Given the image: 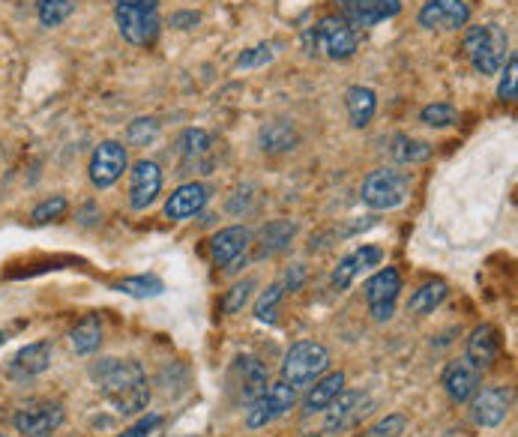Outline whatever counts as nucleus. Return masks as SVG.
Instances as JSON below:
<instances>
[{
	"instance_id": "1",
	"label": "nucleus",
	"mask_w": 518,
	"mask_h": 437,
	"mask_svg": "<svg viewBox=\"0 0 518 437\" xmlns=\"http://www.w3.org/2000/svg\"><path fill=\"white\" fill-rule=\"evenodd\" d=\"M90 378L102 390V396L117 408L120 417H138L150 405V384L144 369L135 360H99L90 369Z\"/></svg>"
},
{
	"instance_id": "2",
	"label": "nucleus",
	"mask_w": 518,
	"mask_h": 437,
	"mask_svg": "<svg viewBox=\"0 0 518 437\" xmlns=\"http://www.w3.org/2000/svg\"><path fill=\"white\" fill-rule=\"evenodd\" d=\"M303 48L309 57L348 60L357 51V30L342 15H324L303 33Z\"/></svg>"
},
{
	"instance_id": "3",
	"label": "nucleus",
	"mask_w": 518,
	"mask_h": 437,
	"mask_svg": "<svg viewBox=\"0 0 518 437\" xmlns=\"http://www.w3.org/2000/svg\"><path fill=\"white\" fill-rule=\"evenodd\" d=\"M465 54L474 63L477 72L483 75H495L504 69V63L510 60V39L504 33V27L498 24H477L468 27L465 33Z\"/></svg>"
},
{
	"instance_id": "4",
	"label": "nucleus",
	"mask_w": 518,
	"mask_h": 437,
	"mask_svg": "<svg viewBox=\"0 0 518 437\" xmlns=\"http://www.w3.org/2000/svg\"><path fill=\"white\" fill-rule=\"evenodd\" d=\"M327 369H330V351L321 342H297L282 360V381L297 390L318 381Z\"/></svg>"
},
{
	"instance_id": "5",
	"label": "nucleus",
	"mask_w": 518,
	"mask_h": 437,
	"mask_svg": "<svg viewBox=\"0 0 518 437\" xmlns=\"http://www.w3.org/2000/svg\"><path fill=\"white\" fill-rule=\"evenodd\" d=\"M120 36L132 45H153L159 36V3H114Z\"/></svg>"
},
{
	"instance_id": "6",
	"label": "nucleus",
	"mask_w": 518,
	"mask_h": 437,
	"mask_svg": "<svg viewBox=\"0 0 518 437\" xmlns=\"http://www.w3.org/2000/svg\"><path fill=\"white\" fill-rule=\"evenodd\" d=\"M408 192H411L408 174H402L396 168H381V171H372L363 180L360 198L372 210H396L399 204H405Z\"/></svg>"
},
{
	"instance_id": "7",
	"label": "nucleus",
	"mask_w": 518,
	"mask_h": 437,
	"mask_svg": "<svg viewBox=\"0 0 518 437\" xmlns=\"http://www.w3.org/2000/svg\"><path fill=\"white\" fill-rule=\"evenodd\" d=\"M294 405H297V390L291 384H285V381L267 384V390L249 405L246 426L249 429H267L270 423H276L279 417H285Z\"/></svg>"
},
{
	"instance_id": "8",
	"label": "nucleus",
	"mask_w": 518,
	"mask_h": 437,
	"mask_svg": "<svg viewBox=\"0 0 518 437\" xmlns=\"http://www.w3.org/2000/svg\"><path fill=\"white\" fill-rule=\"evenodd\" d=\"M63 405L51 399H33L15 411V429L27 437H51L63 426Z\"/></svg>"
},
{
	"instance_id": "9",
	"label": "nucleus",
	"mask_w": 518,
	"mask_h": 437,
	"mask_svg": "<svg viewBox=\"0 0 518 437\" xmlns=\"http://www.w3.org/2000/svg\"><path fill=\"white\" fill-rule=\"evenodd\" d=\"M402 291V276L396 267H384L378 270L369 282H366V303L375 321H390L396 312V300Z\"/></svg>"
},
{
	"instance_id": "10",
	"label": "nucleus",
	"mask_w": 518,
	"mask_h": 437,
	"mask_svg": "<svg viewBox=\"0 0 518 437\" xmlns=\"http://www.w3.org/2000/svg\"><path fill=\"white\" fill-rule=\"evenodd\" d=\"M126 165H129L126 147H123L120 141H102V144L93 150V156H90V168H87L90 183H93L96 189H108V186H114V183L123 177Z\"/></svg>"
},
{
	"instance_id": "11",
	"label": "nucleus",
	"mask_w": 518,
	"mask_h": 437,
	"mask_svg": "<svg viewBox=\"0 0 518 437\" xmlns=\"http://www.w3.org/2000/svg\"><path fill=\"white\" fill-rule=\"evenodd\" d=\"M267 384H270V375H267V366L258 357H237L234 360L231 375H228V387L237 396V402L252 405L267 390Z\"/></svg>"
},
{
	"instance_id": "12",
	"label": "nucleus",
	"mask_w": 518,
	"mask_h": 437,
	"mask_svg": "<svg viewBox=\"0 0 518 437\" xmlns=\"http://www.w3.org/2000/svg\"><path fill=\"white\" fill-rule=\"evenodd\" d=\"M513 411V390L510 387H480L471 399V417L483 429L501 426Z\"/></svg>"
},
{
	"instance_id": "13",
	"label": "nucleus",
	"mask_w": 518,
	"mask_h": 437,
	"mask_svg": "<svg viewBox=\"0 0 518 437\" xmlns=\"http://www.w3.org/2000/svg\"><path fill=\"white\" fill-rule=\"evenodd\" d=\"M372 408V399L366 393H354V390H342L330 405H327V420H324V432L336 435V432H345L351 426H357Z\"/></svg>"
},
{
	"instance_id": "14",
	"label": "nucleus",
	"mask_w": 518,
	"mask_h": 437,
	"mask_svg": "<svg viewBox=\"0 0 518 437\" xmlns=\"http://www.w3.org/2000/svg\"><path fill=\"white\" fill-rule=\"evenodd\" d=\"M162 192V168L153 159H138L129 174V207L147 210Z\"/></svg>"
},
{
	"instance_id": "15",
	"label": "nucleus",
	"mask_w": 518,
	"mask_h": 437,
	"mask_svg": "<svg viewBox=\"0 0 518 437\" xmlns=\"http://www.w3.org/2000/svg\"><path fill=\"white\" fill-rule=\"evenodd\" d=\"M339 6H342V18L354 30H366L375 27L378 21L396 18L402 9L399 0H339Z\"/></svg>"
},
{
	"instance_id": "16",
	"label": "nucleus",
	"mask_w": 518,
	"mask_h": 437,
	"mask_svg": "<svg viewBox=\"0 0 518 437\" xmlns=\"http://www.w3.org/2000/svg\"><path fill=\"white\" fill-rule=\"evenodd\" d=\"M480 381H483V372H480L468 357L453 360V363L444 369V378H441L447 396H450L453 402H459V405L474 399V393L480 390Z\"/></svg>"
},
{
	"instance_id": "17",
	"label": "nucleus",
	"mask_w": 518,
	"mask_h": 437,
	"mask_svg": "<svg viewBox=\"0 0 518 437\" xmlns=\"http://www.w3.org/2000/svg\"><path fill=\"white\" fill-rule=\"evenodd\" d=\"M471 18V6L465 0H429L420 9V24L429 30H459Z\"/></svg>"
},
{
	"instance_id": "18",
	"label": "nucleus",
	"mask_w": 518,
	"mask_h": 437,
	"mask_svg": "<svg viewBox=\"0 0 518 437\" xmlns=\"http://www.w3.org/2000/svg\"><path fill=\"white\" fill-rule=\"evenodd\" d=\"M207 198H210L207 186L198 183V180H189V183L177 186V189L168 195V201H165V216H168L171 222H186V219H192V216H198V213L204 210Z\"/></svg>"
},
{
	"instance_id": "19",
	"label": "nucleus",
	"mask_w": 518,
	"mask_h": 437,
	"mask_svg": "<svg viewBox=\"0 0 518 437\" xmlns=\"http://www.w3.org/2000/svg\"><path fill=\"white\" fill-rule=\"evenodd\" d=\"M252 246V231L243 228V225H231V228H222L213 240H210V255L219 267H228L234 264L240 255H246V249Z\"/></svg>"
},
{
	"instance_id": "20",
	"label": "nucleus",
	"mask_w": 518,
	"mask_h": 437,
	"mask_svg": "<svg viewBox=\"0 0 518 437\" xmlns=\"http://www.w3.org/2000/svg\"><path fill=\"white\" fill-rule=\"evenodd\" d=\"M384 261V252L378 249V246H360V249H354L351 255H345L342 261H339V267L333 270V288L336 291H345L360 273H366L369 267H378Z\"/></svg>"
},
{
	"instance_id": "21",
	"label": "nucleus",
	"mask_w": 518,
	"mask_h": 437,
	"mask_svg": "<svg viewBox=\"0 0 518 437\" xmlns=\"http://www.w3.org/2000/svg\"><path fill=\"white\" fill-rule=\"evenodd\" d=\"M465 357H468V360H471V363H474L480 372L492 369V366L498 363V357H501V333H498L492 324L477 327V330L468 336Z\"/></svg>"
},
{
	"instance_id": "22",
	"label": "nucleus",
	"mask_w": 518,
	"mask_h": 437,
	"mask_svg": "<svg viewBox=\"0 0 518 437\" xmlns=\"http://www.w3.org/2000/svg\"><path fill=\"white\" fill-rule=\"evenodd\" d=\"M48 366H51V342H33V345L21 348V351L12 357L9 375H12L15 381H27V378L42 375Z\"/></svg>"
},
{
	"instance_id": "23",
	"label": "nucleus",
	"mask_w": 518,
	"mask_h": 437,
	"mask_svg": "<svg viewBox=\"0 0 518 437\" xmlns=\"http://www.w3.org/2000/svg\"><path fill=\"white\" fill-rule=\"evenodd\" d=\"M180 147V156H183V168H210V147H213V138L210 132L204 129H186L177 141Z\"/></svg>"
},
{
	"instance_id": "24",
	"label": "nucleus",
	"mask_w": 518,
	"mask_h": 437,
	"mask_svg": "<svg viewBox=\"0 0 518 437\" xmlns=\"http://www.w3.org/2000/svg\"><path fill=\"white\" fill-rule=\"evenodd\" d=\"M345 390V375L342 372H330V375H321L318 381H315V387L306 393V399H303V414H324L327 411V405L339 396Z\"/></svg>"
},
{
	"instance_id": "25",
	"label": "nucleus",
	"mask_w": 518,
	"mask_h": 437,
	"mask_svg": "<svg viewBox=\"0 0 518 437\" xmlns=\"http://www.w3.org/2000/svg\"><path fill=\"white\" fill-rule=\"evenodd\" d=\"M345 108H348L351 126L366 129V126L375 120V111H378V96H375V90H372V87L357 84V87H351V90L345 93Z\"/></svg>"
},
{
	"instance_id": "26",
	"label": "nucleus",
	"mask_w": 518,
	"mask_h": 437,
	"mask_svg": "<svg viewBox=\"0 0 518 437\" xmlns=\"http://www.w3.org/2000/svg\"><path fill=\"white\" fill-rule=\"evenodd\" d=\"M294 234H297V225L288 222V219L267 222L258 234V258H273L279 252H285L288 243L294 240Z\"/></svg>"
},
{
	"instance_id": "27",
	"label": "nucleus",
	"mask_w": 518,
	"mask_h": 437,
	"mask_svg": "<svg viewBox=\"0 0 518 437\" xmlns=\"http://www.w3.org/2000/svg\"><path fill=\"white\" fill-rule=\"evenodd\" d=\"M102 336H105V330H102V321H99V315H84L75 327H72V333H69V342H72V351L75 354H81V357H87V354H93V351H99V345H102Z\"/></svg>"
},
{
	"instance_id": "28",
	"label": "nucleus",
	"mask_w": 518,
	"mask_h": 437,
	"mask_svg": "<svg viewBox=\"0 0 518 437\" xmlns=\"http://www.w3.org/2000/svg\"><path fill=\"white\" fill-rule=\"evenodd\" d=\"M297 129L285 120H273L261 129V150L264 153H288L297 147Z\"/></svg>"
},
{
	"instance_id": "29",
	"label": "nucleus",
	"mask_w": 518,
	"mask_h": 437,
	"mask_svg": "<svg viewBox=\"0 0 518 437\" xmlns=\"http://www.w3.org/2000/svg\"><path fill=\"white\" fill-rule=\"evenodd\" d=\"M447 294H450V288H447V282H441V279H432V282H426V285H420L414 294H411V303H408V309L414 312V315H429V312H435L444 300H447Z\"/></svg>"
},
{
	"instance_id": "30",
	"label": "nucleus",
	"mask_w": 518,
	"mask_h": 437,
	"mask_svg": "<svg viewBox=\"0 0 518 437\" xmlns=\"http://www.w3.org/2000/svg\"><path fill=\"white\" fill-rule=\"evenodd\" d=\"M393 159L402 165H420V162L432 159V144L408 138V135H396L393 138Z\"/></svg>"
},
{
	"instance_id": "31",
	"label": "nucleus",
	"mask_w": 518,
	"mask_h": 437,
	"mask_svg": "<svg viewBox=\"0 0 518 437\" xmlns=\"http://www.w3.org/2000/svg\"><path fill=\"white\" fill-rule=\"evenodd\" d=\"M78 0H36V15L45 27H60L72 12Z\"/></svg>"
},
{
	"instance_id": "32",
	"label": "nucleus",
	"mask_w": 518,
	"mask_h": 437,
	"mask_svg": "<svg viewBox=\"0 0 518 437\" xmlns=\"http://www.w3.org/2000/svg\"><path fill=\"white\" fill-rule=\"evenodd\" d=\"M117 291H123L129 297H159L165 291V282L156 276H132V279H123L117 285Z\"/></svg>"
},
{
	"instance_id": "33",
	"label": "nucleus",
	"mask_w": 518,
	"mask_h": 437,
	"mask_svg": "<svg viewBox=\"0 0 518 437\" xmlns=\"http://www.w3.org/2000/svg\"><path fill=\"white\" fill-rule=\"evenodd\" d=\"M456 108L450 102H432L420 111V120L432 129H444V126H453L456 123Z\"/></svg>"
},
{
	"instance_id": "34",
	"label": "nucleus",
	"mask_w": 518,
	"mask_h": 437,
	"mask_svg": "<svg viewBox=\"0 0 518 437\" xmlns=\"http://www.w3.org/2000/svg\"><path fill=\"white\" fill-rule=\"evenodd\" d=\"M282 297H285V285H282V282L270 285V288L258 297V303H255V318L264 321V324H270V321L276 318V306H279Z\"/></svg>"
},
{
	"instance_id": "35",
	"label": "nucleus",
	"mask_w": 518,
	"mask_h": 437,
	"mask_svg": "<svg viewBox=\"0 0 518 437\" xmlns=\"http://www.w3.org/2000/svg\"><path fill=\"white\" fill-rule=\"evenodd\" d=\"M156 135H159V120H156V117H138V120H132L129 129H126L129 144H153Z\"/></svg>"
},
{
	"instance_id": "36",
	"label": "nucleus",
	"mask_w": 518,
	"mask_h": 437,
	"mask_svg": "<svg viewBox=\"0 0 518 437\" xmlns=\"http://www.w3.org/2000/svg\"><path fill=\"white\" fill-rule=\"evenodd\" d=\"M66 198L63 195H51L48 201H42V204H36L33 207V222L36 225H45V222H57V219H63V213H66Z\"/></svg>"
},
{
	"instance_id": "37",
	"label": "nucleus",
	"mask_w": 518,
	"mask_h": 437,
	"mask_svg": "<svg viewBox=\"0 0 518 437\" xmlns=\"http://www.w3.org/2000/svg\"><path fill=\"white\" fill-rule=\"evenodd\" d=\"M252 291H255V279H246V282L234 285V288H231V291L225 294V300H222V309H225L228 315L240 312V309H243V306L249 303Z\"/></svg>"
},
{
	"instance_id": "38",
	"label": "nucleus",
	"mask_w": 518,
	"mask_h": 437,
	"mask_svg": "<svg viewBox=\"0 0 518 437\" xmlns=\"http://www.w3.org/2000/svg\"><path fill=\"white\" fill-rule=\"evenodd\" d=\"M504 66H507V69H504V75H501L498 96H501L504 102H516V96H518V57L516 54H510V60H507Z\"/></svg>"
},
{
	"instance_id": "39",
	"label": "nucleus",
	"mask_w": 518,
	"mask_h": 437,
	"mask_svg": "<svg viewBox=\"0 0 518 437\" xmlns=\"http://www.w3.org/2000/svg\"><path fill=\"white\" fill-rule=\"evenodd\" d=\"M276 57V51H273V45H255V48H249V51H243L240 57H237V69H252V66H264V63H270Z\"/></svg>"
},
{
	"instance_id": "40",
	"label": "nucleus",
	"mask_w": 518,
	"mask_h": 437,
	"mask_svg": "<svg viewBox=\"0 0 518 437\" xmlns=\"http://www.w3.org/2000/svg\"><path fill=\"white\" fill-rule=\"evenodd\" d=\"M159 426H162V417H159V414H147V417H141L138 423H132L120 437H147L153 435Z\"/></svg>"
},
{
	"instance_id": "41",
	"label": "nucleus",
	"mask_w": 518,
	"mask_h": 437,
	"mask_svg": "<svg viewBox=\"0 0 518 437\" xmlns=\"http://www.w3.org/2000/svg\"><path fill=\"white\" fill-rule=\"evenodd\" d=\"M405 426H408V420L402 417V414H393V417H387V420H381L378 426H372V435L375 437H396L405 432Z\"/></svg>"
},
{
	"instance_id": "42",
	"label": "nucleus",
	"mask_w": 518,
	"mask_h": 437,
	"mask_svg": "<svg viewBox=\"0 0 518 437\" xmlns=\"http://www.w3.org/2000/svg\"><path fill=\"white\" fill-rule=\"evenodd\" d=\"M171 24L174 27H195L198 24V12H177V15H171Z\"/></svg>"
},
{
	"instance_id": "43",
	"label": "nucleus",
	"mask_w": 518,
	"mask_h": 437,
	"mask_svg": "<svg viewBox=\"0 0 518 437\" xmlns=\"http://www.w3.org/2000/svg\"><path fill=\"white\" fill-rule=\"evenodd\" d=\"M282 285H285L288 291H297V288L303 285V270H300V267H294V273H288Z\"/></svg>"
},
{
	"instance_id": "44",
	"label": "nucleus",
	"mask_w": 518,
	"mask_h": 437,
	"mask_svg": "<svg viewBox=\"0 0 518 437\" xmlns=\"http://www.w3.org/2000/svg\"><path fill=\"white\" fill-rule=\"evenodd\" d=\"M114 3H159V0H114Z\"/></svg>"
},
{
	"instance_id": "45",
	"label": "nucleus",
	"mask_w": 518,
	"mask_h": 437,
	"mask_svg": "<svg viewBox=\"0 0 518 437\" xmlns=\"http://www.w3.org/2000/svg\"><path fill=\"white\" fill-rule=\"evenodd\" d=\"M3 342H6V336H3V333H0V345H3Z\"/></svg>"
}]
</instances>
